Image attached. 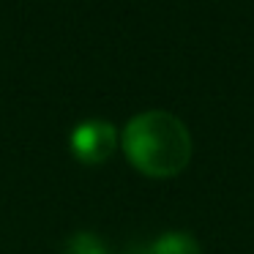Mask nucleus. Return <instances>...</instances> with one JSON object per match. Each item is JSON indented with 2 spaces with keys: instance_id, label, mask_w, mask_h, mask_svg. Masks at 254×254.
Segmentation results:
<instances>
[{
  "instance_id": "nucleus-4",
  "label": "nucleus",
  "mask_w": 254,
  "mask_h": 254,
  "mask_svg": "<svg viewBox=\"0 0 254 254\" xmlns=\"http://www.w3.org/2000/svg\"><path fill=\"white\" fill-rule=\"evenodd\" d=\"M63 254H107V246L93 232H74L66 241Z\"/></svg>"
},
{
  "instance_id": "nucleus-2",
  "label": "nucleus",
  "mask_w": 254,
  "mask_h": 254,
  "mask_svg": "<svg viewBox=\"0 0 254 254\" xmlns=\"http://www.w3.org/2000/svg\"><path fill=\"white\" fill-rule=\"evenodd\" d=\"M118 142H121L118 128L110 121H99V118L79 123L71 131V139H68L74 159L82 161V164H104L115 153Z\"/></svg>"
},
{
  "instance_id": "nucleus-1",
  "label": "nucleus",
  "mask_w": 254,
  "mask_h": 254,
  "mask_svg": "<svg viewBox=\"0 0 254 254\" xmlns=\"http://www.w3.org/2000/svg\"><path fill=\"white\" fill-rule=\"evenodd\" d=\"M128 164L148 178H175L191 161V134L178 115L148 110L134 115L121 134Z\"/></svg>"
},
{
  "instance_id": "nucleus-3",
  "label": "nucleus",
  "mask_w": 254,
  "mask_h": 254,
  "mask_svg": "<svg viewBox=\"0 0 254 254\" xmlns=\"http://www.w3.org/2000/svg\"><path fill=\"white\" fill-rule=\"evenodd\" d=\"M148 254H202V249L189 232H164L150 243Z\"/></svg>"
}]
</instances>
